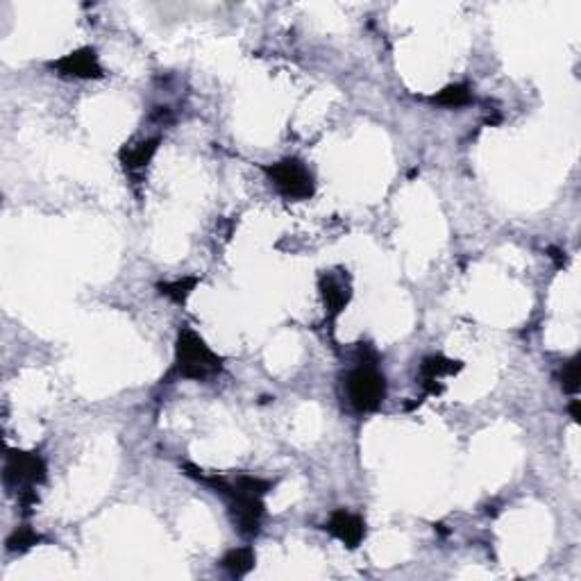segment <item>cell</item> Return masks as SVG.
I'll list each match as a JSON object with an SVG mask.
<instances>
[{
  "instance_id": "1",
  "label": "cell",
  "mask_w": 581,
  "mask_h": 581,
  "mask_svg": "<svg viewBox=\"0 0 581 581\" xmlns=\"http://www.w3.org/2000/svg\"><path fill=\"white\" fill-rule=\"evenodd\" d=\"M182 470L187 477L196 479V482L212 488L214 493L223 495L227 500V511H230L232 525L243 538H257L261 534V520L266 516L264 498L273 491L275 482L248 473H239L232 479L218 473L207 475L205 470L191 466V463H184Z\"/></svg>"
},
{
  "instance_id": "2",
  "label": "cell",
  "mask_w": 581,
  "mask_h": 581,
  "mask_svg": "<svg viewBox=\"0 0 581 581\" xmlns=\"http://www.w3.org/2000/svg\"><path fill=\"white\" fill-rule=\"evenodd\" d=\"M225 359L209 348L202 336L191 327H180L175 336V355L168 373L162 377V384H173L180 380L189 382H209L223 373Z\"/></svg>"
},
{
  "instance_id": "3",
  "label": "cell",
  "mask_w": 581,
  "mask_h": 581,
  "mask_svg": "<svg viewBox=\"0 0 581 581\" xmlns=\"http://www.w3.org/2000/svg\"><path fill=\"white\" fill-rule=\"evenodd\" d=\"M48 466L46 459L39 452L25 450H7L3 479L5 488L10 493H16L19 504L30 511L37 504V488L46 484Z\"/></svg>"
},
{
  "instance_id": "4",
  "label": "cell",
  "mask_w": 581,
  "mask_h": 581,
  "mask_svg": "<svg viewBox=\"0 0 581 581\" xmlns=\"http://www.w3.org/2000/svg\"><path fill=\"white\" fill-rule=\"evenodd\" d=\"M389 384L375 359H361L359 364L345 375V395H348L350 407L357 414H373L384 404Z\"/></svg>"
},
{
  "instance_id": "5",
  "label": "cell",
  "mask_w": 581,
  "mask_h": 581,
  "mask_svg": "<svg viewBox=\"0 0 581 581\" xmlns=\"http://www.w3.org/2000/svg\"><path fill=\"white\" fill-rule=\"evenodd\" d=\"M261 171L266 173V178L271 180L275 191L280 193L284 200L305 202L314 198L316 178L300 157H284L275 164L261 166Z\"/></svg>"
},
{
  "instance_id": "6",
  "label": "cell",
  "mask_w": 581,
  "mask_h": 581,
  "mask_svg": "<svg viewBox=\"0 0 581 581\" xmlns=\"http://www.w3.org/2000/svg\"><path fill=\"white\" fill-rule=\"evenodd\" d=\"M48 69L53 71L57 78L64 80H103L105 69L100 64V57L96 48L84 46L78 50H71L57 60L48 62Z\"/></svg>"
},
{
  "instance_id": "7",
  "label": "cell",
  "mask_w": 581,
  "mask_h": 581,
  "mask_svg": "<svg viewBox=\"0 0 581 581\" xmlns=\"http://www.w3.org/2000/svg\"><path fill=\"white\" fill-rule=\"evenodd\" d=\"M159 146H162V137H134L121 146L119 162L125 175L134 180V184L143 182V175H146L150 162L155 159Z\"/></svg>"
},
{
  "instance_id": "8",
  "label": "cell",
  "mask_w": 581,
  "mask_h": 581,
  "mask_svg": "<svg viewBox=\"0 0 581 581\" xmlns=\"http://www.w3.org/2000/svg\"><path fill=\"white\" fill-rule=\"evenodd\" d=\"M318 291H321L327 321L336 323V318L343 314L352 300V282L348 271L321 273L318 275Z\"/></svg>"
},
{
  "instance_id": "9",
  "label": "cell",
  "mask_w": 581,
  "mask_h": 581,
  "mask_svg": "<svg viewBox=\"0 0 581 581\" xmlns=\"http://www.w3.org/2000/svg\"><path fill=\"white\" fill-rule=\"evenodd\" d=\"M325 532L336 538L343 547H348V550H357V547L364 543L368 529L366 520L357 516V513H352L348 509H336L330 520H327Z\"/></svg>"
},
{
  "instance_id": "10",
  "label": "cell",
  "mask_w": 581,
  "mask_h": 581,
  "mask_svg": "<svg viewBox=\"0 0 581 581\" xmlns=\"http://www.w3.org/2000/svg\"><path fill=\"white\" fill-rule=\"evenodd\" d=\"M463 370V361L459 359H450L436 352V355H429L423 359L420 364V386L427 395H439L443 393V377L457 375Z\"/></svg>"
},
{
  "instance_id": "11",
  "label": "cell",
  "mask_w": 581,
  "mask_h": 581,
  "mask_svg": "<svg viewBox=\"0 0 581 581\" xmlns=\"http://www.w3.org/2000/svg\"><path fill=\"white\" fill-rule=\"evenodd\" d=\"M257 563V554H255V547L252 545H241V547H234V550L225 552V557L221 559V568L227 572V575L234 577V579H241L252 572Z\"/></svg>"
},
{
  "instance_id": "12",
  "label": "cell",
  "mask_w": 581,
  "mask_h": 581,
  "mask_svg": "<svg viewBox=\"0 0 581 581\" xmlns=\"http://www.w3.org/2000/svg\"><path fill=\"white\" fill-rule=\"evenodd\" d=\"M198 284H200L198 275H184L180 277V280H173V282H159L157 291H159V296L175 302V305H184L191 293L196 291Z\"/></svg>"
},
{
  "instance_id": "13",
  "label": "cell",
  "mask_w": 581,
  "mask_h": 581,
  "mask_svg": "<svg viewBox=\"0 0 581 581\" xmlns=\"http://www.w3.org/2000/svg\"><path fill=\"white\" fill-rule=\"evenodd\" d=\"M434 105L445 107V109H461L475 103L473 91H470L468 84H448V87L441 89L439 94H434L432 98Z\"/></svg>"
},
{
  "instance_id": "14",
  "label": "cell",
  "mask_w": 581,
  "mask_h": 581,
  "mask_svg": "<svg viewBox=\"0 0 581 581\" xmlns=\"http://www.w3.org/2000/svg\"><path fill=\"white\" fill-rule=\"evenodd\" d=\"M39 543H44V536L37 534L35 529L32 527H16L14 532L7 536V541H5V550L14 554V552H28L32 550V547H37Z\"/></svg>"
},
{
  "instance_id": "15",
  "label": "cell",
  "mask_w": 581,
  "mask_h": 581,
  "mask_svg": "<svg viewBox=\"0 0 581 581\" xmlns=\"http://www.w3.org/2000/svg\"><path fill=\"white\" fill-rule=\"evenodd\" d=\"M579 361H581L579 355H575L561 366L559 382H561L563 393H570V395L579 393Z\"/></svg>"
},
{
  "instance_id": "16",
  "label": "cell",
  "mask_w": 581,
  "mask_h": 581,
  "mask_svg": "<svg viewBox=\"0 0 581 581\" xmlns=\"http://www.w3.org/2000/svg\"><path fill=\"white\" fill-rule=\"evenodd\" d=\"M568 411H570V418L575 420V423H579V418H581V414H579V400H572Z\"/></svg>"
}]
</instances>
